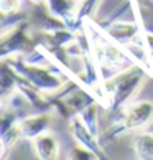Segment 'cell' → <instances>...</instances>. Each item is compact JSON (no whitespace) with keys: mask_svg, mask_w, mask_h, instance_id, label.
Returning <instances> with one entry per match:
<instances>
[{"mask_svg":"<svg viewBox=\"0 0 153 160\" xmlns=\"http://www.w3.org/2000/svg\"><path fill=\"white\" fill-rule=\"evenodd\" d=\"M46 7L55 17H58L60 20L66 23L68 28L78 32L79 28L84 25L79 23L78 20V13H79V0H46Z\"/></svg>","mask_w":153,"mask_h":160,"instance_id":"cell-5","label":"cell"},{"mask_svg":"<svg viewBox=\"0 0 153 160\" xmlns=\"http://www.w3.org/2000/svg\"><path fill=\"white\" fill-rule=\"evenodd\" d=\"M36 46L38 41H35L31 35V23L28 18L2 32V41H0L2 58H7L10 55H26Z\"/></svg>","mask_w":153,"mask_h":160,"instance_id":"cell-2","label":"cell"},{"mask_svg":"<svg viewBox=\"0 0 153 160\" xmlns=\"http://www.w3.org/2000/svg\"><path fill=\"white\" fill-rule=\"evenodd\" d=\"M79 2H82V0H79Z\"/></svg>","mask_w":153,"mask_h":160,"instance_id":"cell-15","label":"cell"},{"mask_svg":"<svg viewBox=\"0 0 153 160\" xmlns=\"http://www.w3.org/2000/svg\"><path fill=\"white\" fill-rule=\"evenodd\" d=\"M68 158H87V160H91V158H97V157H96V153L91 152L89 149H86V147L76 144L74 149L69 150Z\"/></svg>","mask_w":153,"mask_h":160,"instance_id":"cell-12","label":"cell"},{"mask_svg":"<svg viewBox=\"0 0 153 160\" xmlns=\"http://www.w3.org/2000/svg\"><path fill=\"white\" fill-rule=\"evenodd\" d=\"M133 153L140 160H153V134L140 132L133 139Z\"/></svg>","mask_w":153,"mask_h":160,"instance_id":"cell-10","label":"cell"},{"mask_svg":"<svg viewBox=\"0 0 153 160\" xmlns=\"http://www.w3.org/2000/svg\"><path fill=\"white\" fill-rule=\"evenodd\" d=\"M53 122V114L50 112H36V114L22 117L18 121V129L22 134V139L33 140L38 135L48 132Z\"/></svg>","mask_w":153,"mask_h":160,"instance_id":"cell-6","label":"cell"},{"mask_svg":"<svg viewBox=\"0 0 153 160\" xmlns=\"http://www.w3.org/2000/svg\"><path fill=\"white\" fill-rule=\"evenodd\" d=\"M148 71H146L142 64L135 63L130 68L119 71L114 76L105 79V94H107V111L112 116V119L115 114H123V109L135 99V96L138 94V91L142 89L143 82L146 81Z\"/></svg>","mask_w":153,"mask_h":160,"instance_id":"cell-1","label":"cell"},{"mask_svg":"<svg viewBox=\"0 0 153 160\" xmlns=\"http://www.w3.org/2000/svg\"><path fill=\"white\" fill-rule=\"evenodd\" d=\"M31 145L35 155L41 160H55L60 157V142H58L56 135L50 134V130L33 139Z\"/></svg>","mask_w":153,"mask_h":160,"instance_id":"cell-8","label":"cell"},{"mask_svg":"<svg viewBox=\"0 0 153 160\" xmlns=\"http://www.w3.org/2000/svg\"><path fill=\"white\" fill-rule=\"evenodd\" d=\"M99 106H101V104L96 101V102L89 104L79 114V117L84 121V124L91 129V132L94 135H97V137H99Z\"/></svg>","mask_w":153,"mask_h":160,"instance_id":"cell-11","label":"cell"},{"mask_svg":"<svg viewBox=\"0 0 153 160\" xmlns=\"http://www.w3.org/2000/svg\"><path fill=\"white\" fill-rule=\"evenodd\" d=\"M30 2H31L33 5H38V3H45L46 0H30Z\"/></svg>","mask_w":153,"mask_h":160,"instance_id":"cell-14","label":"cell"},{"mask_svg":"<svg viewBox=\"0 0 153 160\" xmlns=\"http://www.w3.org/2000/svg\"><path fill=\"white\" fill-rule=\"evenodd\" d=\"M0 88H2V102H5L12 94L17 91L18 73L10 66L7 61L2 60V71H0Z\"/></svg>","mask_w":153,"mask_h":160,"instance_id":"cell-9","label":"cell"},{"mask_svg":"<svg viewBox=\"0 0 153 160\" xmlns=\"http://www.w3.org/2000/svg\"><path fill=\"white\" fill-rule=\"evenodd\" d=\"M20 7L22 0H0L2 13H15V12H20Z\"/></svg>","mask_w":153,"mask_h":160,"instance_id":"cell-13","label":"cell"},{"mask_svg":"<svg viewBox=\"0 0 153 160\" xmlns=\"http://www.w3.org/2000/svg\"><path fill=\"white\" fill-rule=\"evenodd\" d=\"M101 30L107 35L110 40H114L115 43H119L120 46H127L137 38H140L145 32H142V28L138 25V20L133 22H117L112 25L101 28Z\"/></svg>","mask_w":153,"mask_h":160,"instance_id":"cell-7","label":"cell"},{"mask_svg":"<svg viewBox=\"0 0 153 160\" xmlns=\"http://www.w3.org/2000/svg\"><path fill=\"white\" fill-rule=\"evenodd\" d=\"M69 134H71V137L74 139L76 144H79L82 147H86V149H89L91 152H94L97 158L107 157L99 137L91 132V129L86 126L84 121H82L79 116H74L69 119Z\"/></svg>","mask_w":153,"mask_h":160,"instance_id":"cell-4","label":"cell"},{"mask_svg":"<svg viewBox=\"0 0 153 160\" xmlns=\"http://www.w3.org/2000/svg\"><path fill=\"white\" fill-rule=\"evenodd\" d=\"M153 122V102L151 101H135L130 102L123 109V114L120 117V124L123 130L135 132Z\"/></svg>","mask_w":153,"mask_h":160,"instance_id":"cell-3","label":"cell"}]
</instances>
